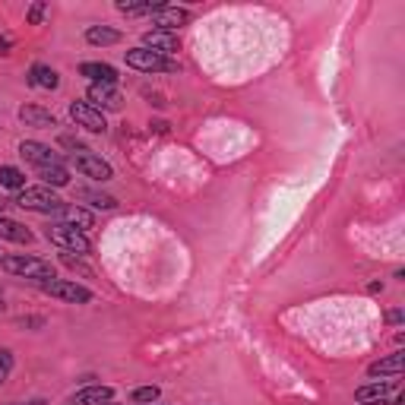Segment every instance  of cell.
Here are the masks:
<instances>
[{"mask_svg":"<svg viewBox=\"0 0 405 405\" xmlns=\"http://www.w3.org/2000/svg\"><path fill=\"white\" fill-rule=\"evenodd\" d=\"M60 146L73 149V152H70V165H73L80 174H86V178L99 180V184H105V180L114 178V168L108 165V162L101 159L99 152H92L89 146H83L80 140H73V136H60Z\"/></svg>","mask_w":405,"mask_h":405,"instance_id":"6da1fadb","label":"cell"},{"mask_svg":"<svg viewBox=\"0 0 405 405\" xmlns=\"http://www.w3.org/2000/svg\"><path fill=\"white\" fill-rule=\"evenodd\" d=\"M3 266V273L10 276H20V279H32V282H41V279H57L54 276V266L41 257H26V253H13V257H3L0 260Z\"/></svg>","mask_w":405,"mask_h":405,"instance_id":"7a4b0ae2","label":"cell"},{"mask_svg":"<svg viewBox=\"0 0 405 405\" xmlns=\"http://www.w3.org/2000/svg\"><path fill=\"white\" fill-rule=\"evenodd\" d=\"M16 206L29 209V213H41V215H60L66 203L51 187H26V190H20V197H16Z\"/></svg>","mask_w":405,"mask_h":405,"instance_id":"3957f363","label":"cell"},{"mask_svg":"<svg viewBox=\"0 0 405 405\" xmlns=\"http://www.w3.org/2000/svg\"><path fill=\"white\" fill-rule=\"evenodd\" d=\"M45 238L51 241V244H57L60 250L80 253V257L92 253V244H89L86 234H83L80 228H73V225H64V222H51V225L45 228Z\"/></svg>","mask_w":405,"mask_h":405,"instance_id":"277c9868","label":"cell"},{"mask_svg":"<svg viewBox=\"0 0 405 405\" xmlns=\"http://www.w3.org/2000/svg\"><path fill=\"white\" fill-rule=\"evenodd\" d=\"M124 60H127V66L143 70V73H174V70H178L174 60L162 57V54L149 51V48H130V51H124Z\"/></svg>","mask_w":405,"mask_h":405,"instance_id":"5b68a950","label":"cell"},{"mask_svg":"<svg viewBox=\"0 0 405 405\" xmlns=\"http://www.w3.org/2000/svg\"><path fill=\"white\" fill-rule=\"evenodd\" d=\"M35 285H38L45 294H51V298L66 301V304H89V301H92V292H89L86 285H80V282H66V279H41V282H35Z\"/></svg>","mask_w":405,"mask_h":405,"instance_id":"8992f818","label":"cell"},{"mask_svg":"<svg viewBox=\"0 0 405 405\" xmlns=\"http://www.w3.org/2000/svg\"><path fill=\"white\" fill-rule=\"evenodd\" d=\"M70 118L76 120V127H83V130H89V133H105L108 130L105 114L95 111L89 101H73V105H70Z\"/></svg>","mask_w":405,"mask_h":405,"instance_id":"52a82bcc","label":"cell"},{"mask_svg":"<svg viewBox=\"0 0 405 405\" xmlns=\"http://www.w3.org/2000/svg\"><path fill=\"white\" fill-rule=\"evenodd\" d=\"M20 155L26 162H32L35 168H48V165H64V159H60L57 152H51V146H45V143H35V140H26L20 143Z\"/></svg>","mask_w":405,"mask_h":405,"instance_id":"ba28073f","label":"cell"},{"mask_svg":"<svg viewBox=\"0 0 405 405\" xmlns=\"http://www.w3.org/2000/svg\"><path fill=\"white\" fill-rule=\"evenodd\" d=\"M152 22H155V29H162V32H174V29H180V26H187V22H190V13H187L184 7L162 3V7L152 13Z\"/></svg>","mask_w":405,"mask_h":405,"instance_id":"9c48e42d","label":"cell"},{"mask_svg":"<svg viewBox=\"0 0 405 405\" xmlns=\"http://www.w3.org/2000/svg\"><path fill=\"white\" fill-rule=\"evenodd\" d=\"M86 99L95 111H120V95H118L114 86H95L92 83L89 92H86Z\"/></svg>","mask_w":405,"mask_h":405,"instance_id":"30bf717a","label":"cell"},{"mask_svg":"<svg viewBox=\"0 0 405 405\" xmlns=\"http://www.w3.org/2000/svg\"><path fill=\"white\" fill-rule=\"evenodd\" d=\"M178 35L174 32H162V29H152V32L143 35V48H149V51L162 54V57H168V54L178 51Z\"/></svg>","mask_w":405,"mask_h":405,"instance_id":"8fae6325","label":"cell"},{"mask_svg":"<svg viewBox=\"0 0 405 405\" xmlns=\"http://www.w3.org/2000/svg\"><path fill=\"white\" fill-rule=\"evenodd\" d=\"M80 76L92 80L95 86H114V83H118V70H114L111 64H99V60L80 64Z\"/></svg>","mask_w":405,"mask_h":405,"instance_id":"7c38bea8","label":"cell"},{"mask_svg":"<svg viewBox=\"0 0 405 405\" xmlns=\"http://www.w3.org/2000/svg\"><path fill=\"white\" fill-rule=\"evenodd\" d=\"M20 120L26 127H35V130H51V127H57V118H54L51 111H45V108H38V105H22Z\"/></svg>","mask_w":405,"mask_h":405,"instance_id":"4fadbf2b","label":"cell"},{"mask_svg":"<svg viewBox=\"0 0 405 405\" xmlns=\"http://www.w3.org/2000/svg\"><path fill=\"white\" fill-rule=\"evenodd\" d=\"M26 80H29V86H32V89H48V92L60 86L57 70H54V66H48V64H32V66H29Z\"/></svg>","mask_w":405,"mask_h":405,"instance_id":"5bb4252c","label":"cell"},{"mask_svg":"<svg viewBox=\"0 0 405 405\" xmlns=\"http://www.w3.org/2000/svg\"><path fill=\"white\" fill-rule=\"evenodd\" d=\"M0 238L13 241V244H32L35 234L29 232L22 222H13V219H7V215H0Z\"/></svg>","mask_w":405,"mask_h":405,"instance_id":"9a60e30c","label":"cell"},{"mask_svg":"<svg viewBox=\"0 0 405 405\" xmlns=\"http://www.w3.org/2000/svg\"><path fill=\"white\" fill-rule=\"evenodd\" d=\"M111 399H114L111 386H86V390L76 392L70 405H105V402H111Z\"/></svg>","mask_w":405,"mask_h":405,"instance_id":"2e32d148","label":"cell"},{"mask_svg":"<svg viewBox=\"0 0 405 405\" xmlns=\"http://www.w3.org/2000/svg\"><path fill=\"white\" fill-rule=\"evenodd\" d=\"M402 367H405V355L402 352H392L390 358H383V361H377V364L367 367V374H371V377H399V374H402Z\"/></svg>","mask_w":405,"mask_h":405,"instance_id":"e0dca14e","label":"cell"},{"mask_svg":"<svg viewBox=\"0 0 405 405\" xmlns=\"http://www.w3.org/2000/svg\"><path fill=\"white\" fill-rule=\"evenodd\" d=\"M396 380H399V377H390V380H383V383L358 386V390H355V399H358V402H371V399H386V392H392V390L399 386Z\"/></svg>","mask_w":405,"mask_h":405,"instance_id":"ac0fdd59","label":"cell"},{"mask_svg":"<svg viewBox=\"0 0 405 405\" xmlns=\"http://www.w3.org/2000/svg\"><path fill=\"white\" fill-rule=\"evenodd\" d=\"M60 222H64V225H73V228H92L95 225V215L89 213V209H83V206H70V203H66L64 206V213H60Z\"/></svg>","mask_w":405,"mask_h":405,"instance_id":"d6986e66","label":"cell"},{"mask_svg":"<svg viewBox=\"0 0 405 405\" xmlns=\"http://www.w3.org/2000/svg\"><path fill=\"white\" fill-rule=\"evenodd\" d=\"M86 41L95 48H108V45H118L120 41V32L111 26H89L86 29Z\"/></svg>","mask_w":405,"mask_h":405,"instance_id":"ffe728a7","label":"cell"},{"mask_svg":"<svg viewBox=\"0 0 405 405\" xmlns=\"http://www.w3.org/2000/svg\"><path fill=\"white\" fill-rule=\"evenodd\" d=\"M76 199H83V203H89V206H95V209H114L118 206V199L114 197L99 193V190H89V187H80V190H76Z\"/></svg>","mask_w":405,"mask_h":405,"instance_id":"44dd1931","label":"cell"},{"mask_svg":"<svg viewBox=\"0 0 405 405\" xmlns=\"http://www.w3.org/2000/svg\"><path fill=\"white\" fill-rule=\"evenodd\" d=\"M38 171V178L45 180L48 187H66L70 184V171H66V165H48V168H35Z\"/></svg>","mask_w":405,"mask_h":405,"instance_id":"7402d4cb","label":"cell"},{"mask_svg":"<svg viewBox=\"0 0 405 405\" xmlns=\"http://www.w3.org/2000/svg\"><path fill=\"white\" fill-rule=\"evenodd\" d=\"M0 187H7V190H26V174L13 165H0Z\"/></svg>","mask_w":405,"mask_h":405,"instance_id":"603a6c76","label":"cell"},{"mask_svg":"<svg viewBox=\"0 0 405 405\" xmlns=\"http://www.w3.org/2000/svg\"><path fill=\"white\" fill-rule=\"evenodd\" d=\"M162 3H152V0H146V3H127V0H120L118 3V13H124V16H152L155 10H159Z\"/></svg>","mask_w":405,"mask_h":405,"instance_id":"cb8c5ba5","label":"cell"},{"mask_svg":"<svg viewBox=\"0 0 405 405\" xmlns=\"http://www.w3.org/2000/svg\"><path fill=\"white\" fill-rule=\"evenodd\" d=\"M159 396H162V390H159V386H136V390L130 392V399H133V402H136V405L155 402V399H159Z\"/></svg>","mask_w":405,"mask_h":405,"instance_id":"d4e9b609","label":"cell"},{"mask_svg":"<svg viewBox=\"0 0 405 405\" xmlns=\"http://www.w3.org/2000/svg\"><path fill=\"white\" fill-rule=\"evenodd\" d=\"M10 371H13V352H10V348H0V383L10 377Z\"/></svg>","mask_w":405,"mask_h":405,"instance_id":"484cf974","label":"cell"},{"mask_svg":"<svg viewBox=\"0 0 405 405\" xmlns=\"http://www.w3.org/2000/svg\"><path fill=\"white\" fill-rule=\"evenodd\" d=\"M41 20H45V3H41V0H35L32 7H29V13H26V22H29V26H38Z\"/></svg>","mask_w":405,"mask_h":405,"instance_id":"4316f807","label":"cell"},{"mask_svg":"<svg viewBox=\"0 0 405 405\" xmlns=\"http://www.w3.org/2000/svg\"><path fill=\"white\" fill-rule=\"evenodd\" d=\"M60 260H64V266H70L73 273H76V269H80V273H86V276H89V269H86V266H83V263H76V260L70 257V253H64V257H60Z\"/></svg>","mask_w":405,"mask_h":405,"instance_id":"83f0119b","label":"cell"},{"mask_svg":"<svg viewBox=\"0 0 405 405\" xmlns=\"http://www.w3.org/2000/svg\"><path fill=\"white\" fill-rule=\"evenodd\" d=\"M402 320H405V313H402V311H390V313H386V323H392V326H399Z\"/></svg>","mask_w":405,"mask_h":405,"instance_id":"f1b7e54d","label":"cell"},{"mask_svg":"<svg viewBox=\"0 0 405 405\" xmlns=\"http://www.w3.org/2000/svg\"><path fill=\"white\" fill-rule=\"evenodd\" d=\"M10 48H13V38H10V35H0V54H10Z\"/></svg>","mask_w":405,"mask_h":405,"instance_id":"f546056e","label":"cell"},{"mask_svg":"<svg viewBox=\"0 0 405 405\" xmlns=\"http://www.w3.org/2000/svg\"><path fill=\"white\" fill-rule=\"evenodd\" d=\"M367 292H371V294H380V292H383V282H371V285H367Z\"/></svg>","mask_w":405,"mask_h":405,"instance_id":"4dcf8cb0","label":"cell"},{"mask_svg":"<svg viewBox=\"0 0 405 405\" xmlns=\"http://www.w3.org/2000/svg\"><path fill=\"white\" fill-rule=\"evenodd\" d=\"M10 405H45V399H32V402H10Z\"/></svg>","mask_w":405,"mask_h":405,"instance_id":"1f68e13d","label":"cell"},{"mask_svg":"<svg viewBox=\"0 0 405 405\" xmlns=\"http://www.w3.org/2000/svg\"><path fill=\"white\" fill-rule=\"evenodd\" d=\"M361 405H390L386 399H371V402H361Z\"/></svg>","mask_w":405,"mask_h":405,"instance_id":"d6a6232c","label":"cell"},{"mask_svg":"<svg viewBox=\"0 0 405 405\" xmlns=\"http://www.w3.org/2000/svg\"><path fill=\"white\" fill-rule=\"evenodd\" d=\"M7 206H10V203H7L3 197H0V215H3V209H7Z\"/></svg>","mask_w":405,"mask_h":405,"instance_id":"836d02e7","label":"cell"},{"mask_svg":"<svg viewBox=\"0 0 405 405\" xmlns=\"http://www.w3.org/2000/svg\"><path fill=\"white\" fill-rule=\"evenodd\" d=\"M105 405H120V402H114V399H111V402H105Z\"/></svg>","mask_w":405,"mask_h":405,"instance_id":"e575fe53","label":"cell"},{"mask_svg":"<svg viewBox=\"0 0 405 405\" xmlns=\"http://www.w3.org/2000/svg\"><path fill=\"white\" fill-rule=\"evenodd\" d=\"M0 311H3V298H0Z\"/></svg>","mask_w":405,"mask_h":405,"instance_id":"d590c367","label":"cell"}]
</instances>
